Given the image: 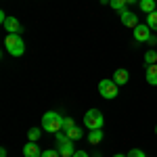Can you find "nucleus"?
Wrapping results in <instances>:
<instances>
[{"mask_svg":"<svg viewBox=\"0 0 157 157\" xmlns=\"http://www.w3.org/2000/svg\"><path fill=\"white\" fill-rule=\"evenodd\" d=\"M113 80H115V84H117V86H124V84H128V80H130V73H128V69L120 67V69L115 71V75H113Z\"/></svg>","mask_w":157,"mask_h":157,"instance_id":"nucleus-10","label":"nucleus"},{"mask_svg":"<svg viewBox=\"0 0 157 157\" xmlns=\"http://www.w3.org/2000/svg\"><path fill=\"white\" fill-rule=\"evenodd\" d=\"M138 4H140V11H143V13H153V11H157L155 0H140Z\"/></svg>","mask_w":157,"mask_h":157,"instance_id":"nucleus-12","label":"nucleus"},{"mask_svg":"<svg viewBox=\"0 0 157 157\" xmlns=\"http://www.w3.org/2000/svg\"><path fill=\"white\" fill-rule=\"evenodd\" d=\"M40 157H61V155H59L57 149H46V151H42V155H40Z\"/></svg>","mask_w":157,"mask_h":157,"instance_id":"nucleus-20","label":"nucleus"},{"mask_svg":"<svg viewBox=\"0 0 157 157\" xmlns=\"http://www.w3.org/2000/svg\"><path fill=\"white\" fill-rule=\"evenodd\" d=\"M0 21H2L4 29H6L9 34H21V23H19L17 17H6L4 13H0Z\"/></svg>","mask_w":157,"mask_h":157,"instance_id":"nucleus-6","label":"nucleus"},{"mask_svg":"<svg viewBox=\"0 0 157 157\" xmlns=\"http://www.w3.org/2000/svg\"><path fill=\"white\" fill-rule=\"evenodd\" d=\"M71 157H88V153H86V151H75Z\"/></svg>","mask_w":157,"mask_h":157,"instance_id":"nucleus-22","label":"nucleus"},{"mask_svg":"<svg viewBox=\"0 0 157 157\" xmlns=\"http://www.w3.org/2000/svg\"><path fill=\"white\" fill-rule=\"evenodd\" d=\"M4 46H6V52L13 55V57H21L25 52V42L19 34H9L6 40H4Z\"/></svg>","mask_w":157,"mask_h":157,"instance_id":"nucleus-2","label":"nucleus"},{"mask_svg":"<svg viewBox=\"0 0 157 157\" xmlns=\"http://www.w3.org/2000/svg\"><path fill=\"white\" fill-rule=\"evenodd\" d=\"M145 63H149V65H153V63H157V50H147L145 52Z\"/></svg>","mask_w":157,"mask_h":157,"instance_id":"nucleus-17","label":"nucleus"},{"mask_svg":"<svg viewBox=\"0 0 157 157\" xmlns=\"http://www.w3.org/2000/svg\"><path fill=\"white\" fill-rule=\"evenodd\" d=\"M103 124H105V117L98 109H88L84 113V126L88 130H101Z\"/></svg>","mask_w":157,"mask_h":157,"instance_id":"nucleus-3","label":"nucleus"},{"mask_svg":"<svg viewBox=\"0 0 157 157\" xmlns=\"http://www.w3.org/2000/svg\"><path fill=\"white\" fill-rule=\"evenodd\" d=\"M67 136H69L71 140H80V138H82V130H80L78 126H73L71 130H67Z\"/></svg>","mask_w":157,"mask_h":157,"instance_id":"nucleus-18","label":"nucleus"},{"mask_svg":"<svg viewBox=\"0 0 157 157\" xmlns=\"http://www.w3.org/2000/svg\"><path fill=\"white\" fill-rule=\"evenodd\" d=\"M73 126H75V124H73V120H71V117H63V132L71 130Z\"/></svg>","mask_w":157,"mask_h":157,"instance_id":"nucleus-19","label":"nucleus"},{"mask_svg":"<svg viewBox=\"0 0 157 157\" xmlns=\"http://www.w3.org/2000/svg\"><path fill=\"white\" fill-rule=\"evenodd\" d=\"M113 157H128V155H124V153H117V155H113Z\"/></svg>","mask_w":157,"mask_h":157,"instance_id":"nucleus-25","label":"nucleus"},{"mask_svg":"<svg viewBox=\"0 0 157 157\" xmlns=\"http://www.w3.org/2000/svg\"><path fill=\"white\" fill-rule=\"evenodd\" d=\"M109 4H111V9H115L117 13H121L124 9H128L126 0H109Z\"/></svg>","mask_w":157,"mask_h":157,"instance_id":"nucleus-15","label":"nucleus"},{"mask_svg":"<svg viewBox=\"0 0 157 157\" xmlns=\"http://www.w3.org/2000/svg\"><path fill=\"white\" fill-rule=\"evenodd\" d=\"M88 140H90V145H98V143L103 140V130H90Z\"/></svg>","mask_w":157,"mask_h":157,"instance_id":"nucleus-13","label":"nucleus"},{"mask_svg":"<svg viewBox=\"0 0 157 157\" xmlns=\"http://www.w3.org/2000/svg\"><path fill=\"white\" fill-rule=\"evenodd\" d=\"M120 17H121V23L126 25V27H136L138 25V17H136V13H132L130 9H124V11L120 13Z\"/></svg>","mask_w":157,"mask_h":157,"instance_id":"nucleus-8","label":"nucleus"},{"mask_svg":"<svg viewBox=\"0 0 157 157\" xmlns=\"http://www.w3.org/2000/svg\"><path fill=\"white\" fill-rule=\"evenodd\" d=\"M147 82L151 86H157V63L147 67Z\"/></svg>","mask_w":157,"mask_h":157,"instance_id":"nucleus-11","label":"nucleus"},{"mask_svg":"<svg viewBox=\"0 0 157 157\" xmlns=\"http://www.w3.org/2000/svg\"><path fill=\"white\" fill-rule=\"evenodd\" d=\"M155 2H157V0H155Z\"/></svg>","mask_w":157,"mask_h":157,"instance_id":"nucleus-27","label":"nucleus"},{"mask_svg":"<svg viewBox=\"0 0 157 157\" xmlns=\"http://www.w3.org/2000/svg\"><path fill=\"white\" fill-rule=\"evenodd\" d=\"M155 132H157V126H155Z\"/></svg>","mask_w":157,"mask_h":157,"instance_id":"nucleus-26","label":"nucleus"},{"mask_svg":"<svg viewBox=\"0 0 157 157\" xmlns=\"http://www.w3.org/2000/svg\"><path fill=\"white\" fill-rule=\"evenodd\" d=\"M40 136H42V130H40V128H29V130H27V138H29L32 143H38Z\"/></svg>","mask_w":157,"mask_h":157,"instance_id":"nucleus-14","label":"nucleus"},{"mask_svg":"<svg viewBox=\"0 0 157 157\" xmlns=\"http://www.w3.org/2000/svg\"><path fill=\"white\" fill-rule=\"evenodd\" d=\"M55 138H57V145H59V155L61 157H71L75 153V149H73V140L67 136V132H57L55 134Z\"/></svg>","mask_w":157,"mask_h":157,"instance_id":"nucleus-4","label":"nucleus"},{"mask_svg":"<svg viewBox=\"0 0 157 157\" xmlns=\"http://www.w3.org/2000/svg\"><path fill=\"white\" fill-rule=\"evenodd\" d=\"M0 157H6V149H4V147L0 149Z\"/></svg>","mask_w":157,"mask_h":157,"instance_id":"nucleus-23","label":"nucleus"},{"mask_svg":"<svg viewBox=\"0 0 157 157\" xmlns=\"http://www.w3.org/2000/svg\"><path fill=\"white\" fill-rule=\"evenodd\" d=\"M134 2H140V0H126V4H134Z\"/></svg>","mask_w":157,"mask_h":157,"instance_id":"nucleus-24","label":"nucleus"},{"mask_svg":"<svg viewBox=\"0 0 157 157\" xmlns=\"http://www.w3.org/2000/svg\"><path fill=\"white\" fill-rule=\"evenodd\" d=\"M42 130H46V132H50V134L61 132V130H63V115L55 113V111L44 113V117H42Z\"/></svg>","mask_w":157,"mask_h":157,"instance_id":"nucleus-1","label":"nucleus"},{"mask_svg":"<svg viewBox=\"0 0 157 157\" xmlns=\"http://www.w3.org/2000/svg\"><path fill=\"white\" fill-rule=\"evenodd\" d=\"M147 25H149L151 29H155V32H157V11H153V13L147 15Z\"/></svg>","mask_w":157,"mask_h":157,"instance_id":"nucleus-16","label":"nucleus"},{"mask_svg":"<svg viewBox=\"0 0 157 157\" xmlns=\"http://www.w3.org/2000/svg\"><path fill=\"white\" fill-rule=\"evenodd\" d=\"M98 92L103 98H115L117 97V84L115 80H101L98 82Z\"/></svg>","mask_w":157,"mask_h":157,"instance_id":"nucleus-5","label":"nucleus"},{"mask_svg":"<svg viewBox=\"0 0 157 157\" xmlns=\"http://www.w3.org/2000/svg\"><path fill=\"white\" fill-rule=\"evenodd\" d=\"M42 155V151H40V147L36 145V143H27V145L23 147V157H40Z\"/></svg>","mask_w":157,"mask_h":157,"instance_id":"nucleus-9","label":"nucleus"},{"mask_svg":"<svg viewBox=\"0 0 157 157\" xmlns=\"http://www.w3.org/2000/svg\"><path fill=\"white\" fill-rule=\"evenodd\" d=\"M128 157H147V155L140 151V149H132V151L128 153Z\"/></svg>","mask_w":157,"mask_h":157,"instance_id":"nucleus-21","label":"nucleus"},{"mask_svg":"<svg viewBox=\"0 0 157 157\" xmlns=\"http://www.w3.org/2000/svg\"><path fill=\"white\" fill-rule=\"evenodd\" d=\"M132 32H134V40H136V42H149V38H151V27H149V25L138 23Z\"/></svg>","mask_w":157,"mask_h":157,"instance_id":"nucleus-7","label":"nucleus"}]
</instances>
